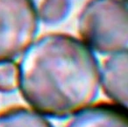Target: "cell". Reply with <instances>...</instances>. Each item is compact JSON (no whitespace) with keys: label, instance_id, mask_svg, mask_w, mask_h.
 Listing matches in <instances>:
<instances>
[{"label":"cell","instance_id":"cell-2","mask_svg":"<svg viewBox=\"0 0 128 127\" xmlns=\"http://www.w3.org/2000/svg\"><path fill=\"white\" fill-rule=\"evenodd\" d=\"M81 40L93 51L113 54L127 51L126 0H89L78 18Z\"/></svg>","mask_w":128,"mask_h":127},{"label":"cell","instance_id":"cell-3","mask_svg":"<svg viewBox=\"0 0 128 127\" xmlns=\"http://www.w3.org/2000/svg\"><path fill=\"white\" fill-rule=\"evenodd\" d=\"M39 20L32 0H0V63L23 54L34 42Z\"/></svg>","mask_w":128,"mask_h":127},{"label":"cell","instance_id":"cell-8","mask_svg":"<svg viewBox=\"0 0 128 127\" xmlns=\"http://www.w3.org/2000/svg\"><path fill=\"white\" fill-rule=\"evenodd\" d=\"M18 88V66L12 62L0 63V91L13 92Z\"/></svg>","mask_w":128,"mask_h":127},{"label":"cell","instance_id":"cell-5","mask_svg":"<svg viewBox=\"0 0 128 127\" xmlns=\"http://www.w3.org/2000/svg\"><path fill=\"white\" fill-rule=\"evenodd\" d=\"M66 127H128L127 110L115 104L90 105L74 115Z\"/></svg>","mask_w":128,"mask_h":127},{"label":"cell","instance_id":"cell-7","mask_svg":"<svg viewBox=\"0 0 128 127\" xmlns=\"http://www.w3.org/2000/svg\"><path fill=\"white\" fill-rule=\"evenodd\" d=\"M71 9V0H41L38 16L46 25H56L66 18Z\"/></svg>","mask_w":128,"mask_h":127},{"label":"cell","instance_id":"cell-4","mask_svg":"<svg viewBox=\"0 0 128 127\" xmlns=\"http://www.w3.org/2000/svg\"><path fill=\"white\" fill-rule=\"evenodd\" d=\"M127 51L110 54L100 68V85L113 104L127 109L128 105Z\"/></svg>","mask_w":128,"mask_h":127},{"label":"cell","instance_id":"cell-6","mask_svg":"<svg viewBox=\"0 0 128 127\" xmlns=\"http://www.w3.org/2000/svg\"><path fill=\"white\" fill-rule=\"evenodd\" d=\"M0 127H53V125L34 110L13 107L0 113Z\"/></svg>","mask_w":128,"mask_h":127},{"label":"cell","instance_id":"cell-1","mask_svg":"<svg viewBox=\"0 0 128 127\" xmlns=\"http://www.w3.org/2000/svg\"><path fill=\"white\" fill-rule=\"evenodd\" d=\"M24 99L43 116L64 118L92 104L100 88V67L92 50L66 34L41 36L18 65Z\"/></svg>","mask_w":128,"mask_h":127},{"label":"cell","instance_id":"cell-9","mask_svg":"<svg viewBox=\"0 0 128 127\" xmlns=\"http://www.w3.org/2000/svg\"></svg>","mask_w":128,"mask_h":127}]
</instances>
